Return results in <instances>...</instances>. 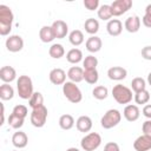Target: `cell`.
<instances>
[{
	"instance_id": "836d02e7",
	"label": "cell",
	"mask_w": 151,
	"mask_h": 151,
	"mask_svg": "<svg viewBox=\"0 0 151 151\" xmlns=\"http://www.w3.org/2000/svg\"><path fill=\"white\" fill-rule=\"evenodd\" d=\"M136 104L138 105H144L146 104L149 100H150V92L147 90H143V91H139L137 93H134V97H133Z\"/></svg>"
},
{
	"instance_id": "cb8c5ba5",
	"label": "cell",
	"mask_w": 151,
	"mask_h": 151,
	"mask_svg": "<svg viewBox=\"0 0 151 151\" xmlns=\"http://www.w3.org/2000/svg\"><path fill=\"white\" fill-rule=\"evenodd\" d=\"M66 59L70 64H78L83 60V52L79 48H71L66 53Z\"/></svg>"
},
{
	"instance_id": "ee69618b",
	"label": "cell",
	"mask_w": 151,
	"mask_h": 151,
	"mask_svg": "<svg viewBox=\"0 0 151 151\" xmlns=\"http://www.w3.org/2000/svg\"><path fill=\"white\" fill-rule=\"evenodd\" d=\"M4 122H5V107H4V104H1V125L4 124Z\"/></svg>"
},
{
	"instance_id": "5b68a950",
	"label": "cell",
	"mask_w": 151,
	"mask_h": 151,
	"mask_svg": "<svg viewBox=\"0 0 151 151\" xmlns=\"http://www.w3.org/2000/svg\"><path fill=\"white\" fill-rule=\"evenodd\" d=\"M122 120V113L117 109H110L107 110L104 116L100 119V125L103 129L109 130L114 126H117Z\"/></svg>"
},
{
	"instance_id": "7402d4cb",
	"label": "cell",
	"mask_w": 151,
	"mask_h": 151,
	"mask_svg": "<svg viewBox=\"0 0 151 151\" xmlns=\"http://www.w3.org/2000/svg\"><path fill=\"white\" fill-rule=\"evenodd\" d=\"M39 38L42 42H52L54 39H55V35H54V32L52 29V26H42L39 31Z\"/></svg>"
},
{
	"instance_id": "ab89813d",
	"label": "cell",
	"mask_w": 151,
	"mask_h": 151,
	"mask_svg": "<svg viewBox=\"0 0 151 151\" xmlns=\"http://www.w3.org/2000/svg\"><path fill=\"white\" fill-rule=\"evenodd\" d=\"M104 151H120L119 149V145L114 142H109L105 144L104 146Z\"/></svg>"
},
{
	"instance_id": "f35d334b",
	"label": "cell",
	"mask_w": 151,
	"mask_h": 151,
	"mask_svg": "<svg viewBox=\"0 0 151 151\" xmlns=\"http://www.w3.org/2000/svg\"><path fill=\"white\" fill-rule=\"evenodd\" d=\"M142 130H143V134H146V136L151 137V119H147L143 123Z\"/></svg>"
},
{
	"instance_id": "d4e9b609",
	"label": "cell",
	"mask_w": 151,
	"mask_h": 151,
	"mask_svg": "<svg viewBox=\"0 0 151 151\" xmlns=\"http://www.w3.org/2000/svg\"><path fill=\"white\" fill-rule=\"evenodd\" d=\"M59 126L63 130H71L74 126V118H73V116H71L68 113L60 116V118H59Z\"/></svg>"
},
{
	"instance_id": "f546056e",
	"label": "cell",
	"mask_w": 151,
	"mask_h": 151,
	"mask_svg": "<svg viewBox=\"0 0 151 151\" xmlns=\"http://www.w3.org/2000/svg\"><path fill=\"white\" fill-rule=\"evenodd\" d=\"M97 14H98V18L104 20V21H110L111 18L113 17L110 5H101V6H99Z\"/></svg>"
},
{
	"instance_id": "7c38bea8",
	"label": "cell",
	"mask_w": 151,
	"mask_h": 151,
	"mask_svg": "<svg viewBox=\"0 0 151 151\" xmlns=\"http://www.w3.org/2000/svg\"><path fill=\"white\" fill-rule=\"evenodd\" d=\"M51 26H52V29H53L57 39H63L68 33V26L64 20H55V21H53V24Z\"/></svg>"
},
{
	"instance_id": "d6986e66",
	"label": "cell",
	"mask_w": 151,
	"mask_h": 151,
	"mask_svg": "<svg viewBox=\"0 0 151 151\" xmlns=\"http://www.w3.org/2000/svg\"><path fill=\"white\" fill-rule=\"evenodd\" d=\"M106 31L112 37H118L122 31H123V24L119 19H111L110 21H107L106 25Z\"/></svg>"
},
{
	"instance_id": "74e56055",
	"label": "cell",
	"mask_w": 151,
	"mask_h": 151,
	"mask_svg": "<svg viewBox=\"0 0 151 151\" xmlns=\"http://www.w3.org/2000/svg\"><path fill=\"white\" fill-rule=\"evenodd\" d=\"M84 6L88 11H94L99 8V0H84Z\"/></svg>"
},
{
	"instance_id": "4dcf8cb0",
	"label": "cell",
	"mask_w": 151,
	"mask_h": 151,
	"mask_svg": "<svg viewBox=\"0 0 151 151\" xmlns=\"http://www.w3.org/2000/svg\"><path fill=\"white\" fill-rule=\"evenodd\" d=\"M92 96L98 99V100H104L107 98L109 96V90L106 86H103V85H99V86H96L93 90H92Z\"/></svg>"
},
{
	"instance_id": "e0dca14e",
	"label": "cell",
	"mask_w": 151,
	"mask_h": 151,
	"mask_svg": "<svg viewBox=\"0 0 151 151\" xmlns=\"http://www.w3.org/2000/svg\"><path fill=\"white\" fill-rule=\"evenodd\" d=\"M124 27L129 33H136L139 31L140 28V18L138 15H131L129 17L125 22H124Z\"/></svg>"
},
{
	"instance_id": "4316f807",
	"label": "cell",
	"mask_w": 151,
	"mask_h": 151,
	"mask_svg": "<svg viewBox=\"0 0 151 151\" xmlns=\"http://www.w3.org/2000/svg\"><path fill=\"white\" fill-rule=\"evenodd\" d=\"M48 54L53 59H60L65 55V48L61 44H53L48 50Z\"/></svg>"
},
{
	"instance_id": "60d3db41",
	"label": "cell",
	"mask_w": 151,
	"mask_h": 151,
	"mask_svg": "<svg viewBox=\"0 0 151 151\" xmlns=\"http://www.w3.org/2000/svg\"><path fill=\"white\" fill-rule=\"evenodd\" d=\"M140 53L145 60H151V46H144L142 48Z\"/></svg>"
},
{
	"instance_id": "6da1fadb",
	"label": "cell",
	"mask_w": 151,
	"mask_h": 151,
	"mask_svg": "<svg viewBox=\"0 0 151 151\" xmlns=\"http://www.w3.org/2000/svg\"><path fill=\"white\" fill-rule=\"evenodd\" d=\"M14 15L12 9L6 5H0V34L2 37L8 35L12 31Z\"/></svg>"
},
{
	"instance_id": "5bb4252c",
	"label": "cell",
	"mask_w": 151,
	"mask_h": 151,
	"mask_svg": "<svg viewBox=\"0 0 151 151\" xmlns=\"http://www.w3.org/2000/svg\"><path fill=\"white\" fill-rule=\"evenodd\" d=\"M126 76H127V71L122 66H112L107 70V77L111 80L120 81V80L125 79Z\"/></svg>"
},
{
	"instance_id": "484cf974",
	"label": "cell",
	"mask_w": 151,
	"mask_h": 151,
	"mask_svg": "<svg viewBox=\"0 0 151 151\" xmlns=\"http://www.w3.org/2000/svg\"><path fill=\"white\" fill-rule=\"evenodd\" d=\"M68 40L71 42V45L73 46H79L84 42V34L80 29H73L70 34H68Z\"/></svg>"
},
{
	"instance_id": "7dc6e473",
	"label": "cell",
	"mask_w": 151,
	"mask_h": 151,
	"mask_svg": "<svg viewBox=\"0 0 151 151\" xmlns=\"http://www.w3.org/2000/svg\"><path fill=\"white\" fill-rule=\"evenodd\" d=\"M66 151H80L79 149H77V147H68Z\"/></svg>"
},
{
	"instance_id": "f1b7e54d",
	"label": "cell",
	"mask_w": 151,
	"mask_h": 151,
	"mask_svg": "<svg viewBox=\"0 0 151 151\" xmlns=\"http://www.w3.org/2000/svg\"><path fill=\"white\" fill-rule=\"evenodd\" d=\"M14 97V88L9 84H2L0 86V98L1 100H11Z\"/></svg>"
},
{
	"instance_id": "7bdbcfd3",
	"label": "cell",
	"mask_w": 151,
	"mask_h": 151,
	"mask_svg": "<svg viewBox=\"0 0 151 151\" xmlns=\"http://www.w3.org/2000/svg\"><path fill=\"white\" fill-rule=\"evenodd\" d=\"M142 112H143V116H144V117H146L147 119H151V104L144 105Z\"/></svg>"
},
{
	"instance_id": "d590c367",
	"label": "cell",
	"mask_w": 151,
	"mask_h": 151,
	"mask_svg": "<svg viewBox=\"0 0 151 151\" xmlns=\"http://www.w3.org/2000/svg\"><path fill=\"white\" fill-rule=\"evenodd\" d=\"M24 122H25L24 118H20V117H18V116L13 114V113H11L9 117H8V125H9L12 129H15V130H19L20 127H22Z\"/></svg>"
},
{
	"instance_id": "3957f363",
	"label": "cell",
	"mask_w": 151,
	"mask_h": 151,
	"mask_svg": "<svg viewBox=\"0 0 151 151\" xmlns=\"http://www.w3.org/2000/svg\"><path fill=\"white\" fill-rule=\"evenodd\" d=\"M112 97L118 104L123 105V104H129L132 100L133 94H132V90L129 88L127 86L123 84H117L112 88Z\"/></svg>"
},
{
	"instance_id": "8992f818",
	"label": "cell",
	"mask_w": 151,
	"mask_h": 151,
	"mask_svg": "<svg viewBox=\"0 0 151 151\" xmlns=\"http://www.w3.org/2000/svg\"><path fill=\"white\" fill-rule=\"evenodd\" d=\"M101 145V136L97 132L85 134L80 140V146L84 151H94Z\"/></svg>"
},
{
	"instance_id": "9c48e42d",
	"label": "cell",
	"mask_w": 151,
	"mask_h": 151,
	"mask_svg": "<svg viewBox=\"0 0 151 151\" xmlns=\"http://www.w3.org/2000/svg\"><path fill=\"white\" fill-rule=\"evenodd\" d=\"M5 45H6L7 51H9L12 53H17L24 48V39L18 34H13L6 39Z\"/></svg>"
},
{
	"instance_id": "277c9868",
	"label": "cell",
	"mask_w": 151,
	"mask_h": 151,
	"mask_svg": "<svg viewBox=\"0 0 151 151\" xmlns=\"http://www.w3.org/2000/svg\"><path fill=\"white\" fill-rule=\"evenodd\" d=\"M63 93L65 98L72 104H78L83 100V93L78 85H76V83L66 81L63 85Z\"/></svg>"
},
{
	"instance_id": "30bf717a",
	"label": "cell",
	"mask_w": 151,
	"mask_h": 151,
	"mask_svg": "<svg viewBox=\"0 0 151 151\" xmlns=\"http://www.w3.org/2000/svg\"><path fill=\"white\" fill-rule=\"evenodd\" d=\"M66 77H67V73L63 68H59V67L51 70L48 74L50 81L54 85H64L66 83Z\"/></svg>"
},
{
	"instance_id": "9a60e30c",
	"label": "cell",
	"mask_w": 151,
	"mask_h": 151,
	"mask_svg": "<svg viewBox=\"0 0 151 151\" xmlns=\"http://www.w3.org/2000/svg\"><path fill=\"white\" fill-rule=\"evenodd\" d=\"M0 79L5 84H9L17 79V71L12 66H2L0 70Z\"/></svg>"
},
{
	"instance_id": "ba28073f",
	"label": "cell",
	"mask_w": 151,
	"mask_h": 151,
	"mask_svg": "<svg viewBox=\"0 0 151 151\" xmlns=\"http://www.w3.org/2000/svg\"><path fill=\"white\" fill-rule=\"evenodd\" d=\"M110 6H111L112 15L120 17L132 7V1L131 0H116Z\"/></svg>"
},
{
	"instance_id": "4fadbf2b",
	"label": "cell",
	"mask_w": 151,
	"mask_h": 151,
	"mask_svg": "<svg viewBox=\"0 0 151 151\" xmlns=\"http://www.w3.org/2000/svg\"><path fill=\"white\" fill-rule=\"evenodd\" d=\"M123 116L124 118L127 120V122H136L139 116H140V110L137 105H133V104H129L124 107V111H123Z\"/></svg>"
},
{
	"instance_id": "c3c4849f",
	"label": "cell",
	"mask_w": 151,
	"mask_h": 151,
	"mask_svg": "<svg viewBox=\"0 0 151 151\" xmlns=\"http://www.w3.org/2000/svg\"><path fill=\"white\" fill-rule=\"evenodd\" d=\"M13 151H18V150H13Z\"/></svg>"
},
{
	"instance_id": "8d00e7d4",
	"label": "cell",
	"mask_w": 151,
	"mask_h": 151,
	"mask_svg": "<svg viewBox=\"0 0 151 151\" xmlns=\"http://www.w3.org/2000/svg\"><path fill=\"white\" fill-rule=\"evenodd\" d=\"M12 113L15 114V116H18V117H20V118H24L25 119L27 117V114H28V110H27V107L25 105H21L20 104V105H15L14 106Z\"/></svg>"
},
{
	"instance_id": "f6af8a7d",
	"label": "cell",
	"mask_w": 151,
	"mask_h": 151,
	"mask_svg": "<svg viewBox=\"0 0 151 151\" xmlns=\"http://www.w3.org/2000/svg\"><path fill=\"white\" fill-rule=\"evenodd\" d=\"M145 13H150V14H151V4L146 6V8H145Z\"/></svg>"
},
{
	"instance_id": "d6a6232c",
	"label": "cell",
	"mask_w": 151,
	"mask_h": 151,
	"mask_svg": "<svg viewBox=\"0 0 151 151\" xmlns=\"http://www.w3.org/2000/svg\"><path fill=\"white\" fill-rule=\"evenodd\" d=\"M131 88L133 90L134 93H137L139 91H143V90H146V81H145V79H143L142 77L133 78L132 81H131Z\"/></svg>"
},
{
	"instance_id": "ac0fdd59",
	"label": "cell",
	"mask_w": 151,
	"mask_h": 151,
	"mask_svg": "<svg viewBox=\"0 0 151 151\" xmlns=\"http://www.w3.org/2000/svg\"><path fill=\"white\" fill-rule=\"evenodd\" d=\"M85 46H86V50L91 53H97L101 50V46H103V41L97 35H91L86 42H85Z\"/></svg>"
},
{
	"instance_id": "2e32d148",
	"label": "cell",
	"mask_w": 151,
	"mask_h": 151,
	"mask_svg": "<svg viewBox=\"0 0 151 151\" xmlns=\"http://www.w3.org/2000/svg\"><path fill=\"white\" fill-rule=\"evenodd\" d=\"M12 144L17 147V149H24L27 146L28 144V137L25 132L22 131H17L13 133L12 136Z\"/></svg>"
},
{
	"instance_id": "e575fe53",
	"label": "cell",
	"mask_w": 151,
	"mask_h": 151,
	"mask_svg": "<svg viewBox=\"0 0 151 151\" xmlns=\"http://www.w3.org/2000/svg\"><path fill=\"white\" fill-rule=\"evenodd\" d=\"M97 66H98V59L92 54L85 57V59L83 60L84 70H94V68H97Z\"/></svg>"
},
{
	"instance_id": "52a82bcc",
	"label": "cell",
	"mask_w": 151,
	"mask_h": 151,
	"mask_svg": "<svg viewBox=\"0 0 151 151\" xmlns=\"http://www.w3.org/2000/svg\"><path fill=\"white\" fill-rule=\"evenodd\" d=\"M47 114H48V111H47V107L45 105L37 107V109H33L31 112V117H29L31 124L34 127H42L46 124Z\"/></svg>"
},
{
	"instance_id": "ffe728a7",
	"label": "cell",
	"mask_w": 151,
	"mask_h": 151,
	"mask_svg": "<svg viewBox=\"0 0 151 151\" xmlns=\"http://www.w3.org/2000/svg\"><path fill=\"white\" fill-rule=\"evenodd\" d=\"M67 78L72 83H80L84 80V68L79 66H72L67 71Z\"/></svg>"
},
{
	"instance_id": "44dd1931",
	"label": "cell",
	"mask_w": 151,
	"mask_h": 151,
	"mask_svg": "<svg viewBox=\"0 0 151 151\" xmlns=\"http://www.w3.org/2000/svg\"><path fill=\"white\" fill-rule=\"evenodd\" d=\"M92 119L88 117V116H80L77 122H76V126H77V130L79 132H90L91 129H92Z\"/></svg>"
},
{
	"instance_id": "603a6c76",
	"label": "cell",
	"mask_w": 151,
	"mask_h": 151,
	"mask_svg": "<svg viewBox=\"0 0 151 151\" xmlns=\"http://www.w3.org/2000/svg\"><path fill=\"white\" fill-rule=\"evenodd\" d=\"M84 28L86 33L91 35H96V33L99 31V21L94 18H88L84 24Z\"/></svg>"
},
{
	"instance_id": "1f68e13d",
	"label": "cell",
	"mask_w": 151,
	"mask_h": 151,
	"mask_svg": "<svg viewBox=\"0 0 151 151\" xmlns=\"http://www.w3.org/2000/svg\"><path fill=\"white\" fill-rule=\"evenodd\" d=\"M28 105L32 107V110L42 106L44 105V97H42V94L40 92H34L32 94V97L29 98V100H28Z\"/></svg>"
},
{
	"instance_id": "83f0119b",
	"label": "cell",
	"mask_w": 151,
	"mask_h": 151,
	"mask_svg": "<svg viewBox=\"0 0 151 151\" xmlns=\"http://www.w3.org/2000/svg\"><path fill=\"white\" fill-rule=\"evenodd\" d=\"M84 80L90 85L97 84L98 80H99V73H98L97 68H94V70H84Z\"/></svg>"
},
{
	"instance_id": "7a4b0ae2",
	"label": "cell",
	"mask_w": 151,
	"mask_h": 151,
	"mask_svg": "<svg viewBox=\"0 0 151 151\" xmlns=\"http://www.w3.org/2000/svg\"><path fill=\"white\" fill-rule=\"evenodd\" d=\"M17 91H18V94L21 99L29 100V98L34 93L32 79L25 74L19 76V78L17 79Z\"/></svg>"
},
{
	"instance_id": "b9f144b4",
	"label": "cell",
	"mask_w": 151,
	"mask_h": 151,
	"mask_svg": "<svg viewBox=\"0 0 151 151\" xmlns=\"http://www.w3.org/2000/svg\"><path fill=\"white\" fill-rule=\"evenodd\" d=\"M142 21H143V25L145 27L151 28V14L150 13H145L144 17L142 18Z\"/></svg>"
},
{
	"instance_id": "8fae6325",
	"label": "cell",
	"mask_w": 151,
	"mask_h": 151,
	"mask_svg": "<svg viewBox=\"0 0 151 151\" xmlns=\"http://www.w3.org/2000/svg\"><path fill=\"white\" fill-rule=\"evenodd\" d=\"M133 149L136 151H150L151 150V137L142 134L133 142Z\"/></svg>"
},
{
	"instance_id": "bcb514c9",
	"label": "cell",
	"mask_w": 151,
	"mask_h": 151,
	"mask_svg": "<svg viewBox=\"0 0 151 151\" xmlns=\"http://www.w3.org/2000/svg\"><path fill=\"white\" fill-rule=\"evenodd\" d=\"M147 84L151 86V72L147 74Z\"/></svg>"
}]
</instances>
